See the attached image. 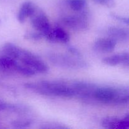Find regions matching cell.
Instances as JSON below:
<instances>
[{"label":"cell","mask_w":129,"mask_h":129,"mask_svg":"<svg viewBox=\"0 0 129 129\" xmlns=\"http://www.w3.org/2000/svg\"><path fill=\"white\" fill-rule=\"evenodd\" d=\"M23 49L13 43L7 42L3 46V52L5 55L10 57L15 60L20 59L22 54Z\"/></svg>","instance_id":"4fadbf2b"},{"label":"cell","mask_w":129,"mask_h":129,"mask_svg":"<svg viewBox=\"0 0 129 129\" xmlns=\"http://www.w3.org/2000/svg\"><path fill=\"white\" fill-rule=\"evenodd\" d=\"M68 3L71 8L76 11H81L86 6V0H69Z\"/></svg>","instance_id":"2e32d148"},{"label":"cell","mask_w":129,"mask_h":129,"mask_svg":"<svg viewBox=\"0 0 129 129\" xmlns=\"http://www.w3.org/2000/svg\"><path fill=\"white\" fill-rule=\"evenodd\" d=\"M110 16H112L113 19L120 21V22L122 23H124L127 25H128L129 20L128 18H125L124 17V16H120V15H117V14L114 13H111Z\"/></svg>","instance_id":"ffe728a7"},{"label":"cell","mask_w":129,"mask_h":129,"mask_svg":"<svg viewBox=\"0 0 129 129\" xmlns=\"http://www.w3.org/2000/svg\"><path fill=\"white\" fill-rule=\"evenodd\" d=\"M20 60L24 65L32 69L35 73H45L49 71V68L47 64L35 54L28 50L23 49Z\"/></svg>","instance_id":"277c9868"},{"label":"cell","mask_w":129,"mask_h":129,"mask_svg":"<svg viewBox=\"0 0 129 129\" xmlns=\"http://www.w3.org/2000/svg\"><path fill=\"white\" fill-rule=\"evenodd\" d=\"M102 62L110 66H116L122 64L128 66L129 63V56L128 52H123L120 54H115L103 58Z\"/></svg>","instance_id":"30bf717a"},{"label":"cell","mask_w":129,"mask_h":129,"mask_svg":"<svg viewBox=\"0 0 129 129\" xmlns=\"http://www.w3.org/2000/svg\"><path fill=\"white\" fill-rule=\"evenodd\" d=\"M102 126L106 128L128 129L129 128V115L124 118L107 117L102 120Z\"/></svg>","instance_id":"ba28073f"},{"label":"cell","mask_w":129,"mask_h":129,"mask_svg":"<svg viewBox=\"0 0 129 129\" xmlns=\"http://www.w3.org/2000/svg\"><path fill=\"white\" fill-rule=\"evenodd\" d=\"M31 125V122L28 120H14L11 122V125L15 128H25Z\"/></svg>","instance_id":"ac0fdd59"},{"label":"cell","mask_w":129,"mask_h":129,"mask_svg":"<svg viewBox=\"0 0 129 129\" xmlns=\"http://www.w3.org/2000/svg\"><path fill=\"white\" fill-rule=\"evenodd\" d=\"M117 42L112 38H102L94 42V49L96 51L103 53H109L113 51Z\"/></svg>","instance_id":"9c48e42d"},{"label":"cell","mask_w":129,"mask_h":129,"mask_svg":"<svg viewBox=\"0 0 129 129\" xmlns=\"http://www.w3.org/2000/svg\"><path fill=\"white\" fill-rule=\"evenodd\" d=\"M71 87L75 91V96L81 98H89L93 95V93L97 88L96 86L91 83L79 81L73 82Z\"/></svg>","instance_id":"52a82bcc"},{"label":"cell","mask_w":129,"mask_h":129,"mask_svg":"<svg viewBox=\"0 0 129 129\" xmlns=\"http://www.w3.org/2000/svg\"><path fill=\"white\" fill-rule=\"evenodd\" d=\"M93 96L103 103L123 105L128 103V91L125 88H114L111 87L96 88Z\"/></svg>","instance_id":"6da1fadb"},{"label":"cell","mask_w":129,"mask_h":129,"mask_svg":"<svg viewBox=\"0 0 129 129\" xmlns=\"http://www.w3.org/2000/svg\"><path fill=\"white\" fill-rule=\"evenodd\" d=\"M50 61L56 66L67 69H79L88 68V63L81 60L80 57H71L62 54L52 53L49 54Z\"/></svg>","instance_id":"7a4b0ae2"},{"label":"cell","mask_w":129,"mask_h":129,"mask_svg":"<svg viewBox=\"0 0 129 129\" xmlns=\"http://www.w3.org/2000/svg\"><path fill=\"white\" fill-rule=\"evenodd\" d=\"M24 37L26 39H30L33 40H40L42 37H44L41 33L39 32H28L24 35Z\"/></svg>","instance_id":"d6986e66"},{"label":"cell","mask_w":129,"mask_h":129,"mask_svg":"<svg viewBox=\"0 0 129 129\" xmlns=\"http://www.w3.org/2000/svg\"><path fill=\"white\" fill-rule=\"evenodd\" d=\"M47 96H56L63 98H73L75 96V91L66 84L59 82L42 81L40 83Z\"/></svg>","instance_id":"3957f363"},{"label":"cell","mask_w":129,"mask_h":129,"mask_svg":"<svg viewBox=\"0 0 129 129\" xmlns=\"http://www.w3.org/2000/svg\"><path fill=\"white\" fill-rule=\"evenodd\" d=\"M96 3L100 4V5H105L107 6H111L113 5V0H93Z\"/></svg>","instance_id":"44dd1931"},{"label":"cell","mask_w":129,"mask_h":129,"mask_svg":"<svg viewBox=\"0 0 129 129\" xmlns=\"http://www.w3.org/2000/svg\"><path fill=\"white\" fill-rule=\"evenodd\" d=\"M107 34L112 39L116 41H125L128 38V31L124 28L118 26H111L108 28Z\"/></svg>","instance_id":"7c38bea8"},{"label":"cell","mask_w":129,"mask_h":129,"mask_svg":"<svg viewBox=\"0 0 129 129\" xmlns=\"http://www.w3.org/2000/svg\"><path fill=\"white\" fill-rule=\"evenodd\" d=\"M15 71L20 73L22 75L25 76L26 77H31L34 76L36 73L32 69L30 68L29 67L26 66H21L18 64L15 69Z\"/></svg>","instance_id":"e0dca14e"},{"label":"cell","mask_w":129,"mask_h":129,"mask_svg":"<svg viewBox=\"0 0 129 129\" xmlns=\"http://www.w3.org/2000/svg\"><path fill=\"white\" fill-rule=\"evenodd\" d=\"M54 39L55 42L68 43L70 40V37L66 30L59 26H56L52 29Z\"/></svg>","instance_id":"9a60e30c"},{"label":"cell","mask_w":129,"mask_h":129,"mask_svg":"<svg viewBox=\"0 0 129 129\" xmlns=\"http://www.w3.org/2000/svg\"><path fill=\"white\" fill-rule=\"evenodd\" d=\"M17 65L16 60L7 55L0 57V72L15 71Z\"/></svg>","instance_id":"5bb4252c"},{"label":"cell","mask_w":129,"mask_h":129,"mask_svg":"<svg viewBox=\"0 0 129 129\" xmlns=\"http://www.w3.org/2000/svg\"><path fill=\"white\" fill-rule=\"evenodd\" d=\"M30 21L33 27L37 31L44 35L52 28L50 21L47 15L40 8L37 7L35 12L30 16Z\"/></svg>","instance_id":"5b68a950"},{"label":"cell","mask_w":129,"mask_h":129,"mask_svg":"<svg viewBox=\"0 0 129 129\" xmlns=\"http://www.w3.org/2000/svg\"><path fill=\"white\" fill-rule=\"evenodd\" d=\"M68 50H69L71 54H73L74 56L79 57H81V54L79 52V50H78L76 48L74 47L73 46L68 47Z\"/></svg>","instance_id":"7402d4cb"},{"label":"cell","mask_w":129,"mask_h":129,"mask_svg":"<svg viewBox=\"0 0 129 129\" xmlns=\"http://www.w3.org/2000/svg\"><path fill=\"white\" fill-rule=\"evenodd\" d=\"M37 6L30 1H26L21 5L17 14V20L21 23L25 22L27 18L30 17L35 12Z\"/></svg>","instance_id":"8fae6325"},{"label":"cell","mask_w":129,"mask_h":129,"mask_svg":"<svg viewBox=\"0 0 129 129\" xmlns=\"http://www.w3.org/2000/svg\"><path fill=\"white\" fill-rule=\"evenodd\" d=\"M62 21L66 26L74 30L83 31L88 28L86 16L84 15L68 16L63 18Z\"/></svg>","instance_id":"8992f818"}]
</instances>
